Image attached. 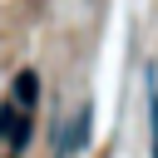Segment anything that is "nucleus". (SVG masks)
Here are the masks:
<instances>
[{
  "label": "nucleus",
  "instance_id": "1",
  "mask_svg": "<svg viewBox=\"0 0 158 158\" xmlns=\"http://www.w3.org/2000/svg\"><path fill=\"white\" fill-rule=\"evenodd\" d=\"M35 104H40V74H35V69H20V74H15V109L30 114Z\"/></svg>",
  "mask_w": 158,
  "mask_h": 158
}]
</instances>
